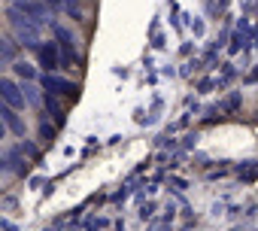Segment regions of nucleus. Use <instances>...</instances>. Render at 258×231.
<instances>
[{
  "instance_id": "nucleus-1",
  "label": "nucleus",
  "mask_w": 258,
  "mask_h": 231,
  "mask_svg": "<svg viewBox=\"0 0 258 231\" xmlns=\"http://www.w3.org/2000/svg\"><path fill=\"white\" fill-rule=\"evenodd\" d=\"M7 19H10V28H13V34H16L19 46H25V49H40V46H43V31H40L31 19H25L16 7H10Z\"/></svg>"
},
{
  "instance_id": "nucleus-2",
  "label": "nucleus",
  "mask_w": 258,
  "mask_h": 231,
  "mask_svg": "<svg viewBox=\"0 0 258 231\" xmlns=\"http://www.w3.org/2000/svg\"><path fill=\"white\" fill-rule=\"evenodd\" d=\"M25 19H31L37 28H46V25H52V19H55V10L46 4V0H19V4H13Z\"/></svg>"
},
{
  "instance_id": "nucleus-3",
  "label": "nucleus",
  "mask_w": 258,
  "mask_h": 231,
  "mask_svg": "<svg viewBox=\"0 0 258 231\" xmlns=\"http://www.w3.org/2000/svg\"><path fill=\"white\" fill-rule=\"evenodd\" d=\"M0 97H4L13 109H25V94H22V82L10 79V76H0Z\"/></svg>"
},
{
  "instance_id": "nucleus-4",
  "label": "nucleus",
  "mask_w": 258,
  "mask_h": 231,
  "mask_svg": "<svg viewBox=\"0 0 258 231\" xmlns=\"http://www.w3.org/2000/svg\"><path fill=\"white\" fill-rule=\"evenodd\" d=\"M43 88H46V94H55V97H76V91H79L70 79H61L58 73H46Z\"/></svg>"
},
{
  "instance_id": "nucleus-5",
  "label": "nucleus",
  "mask_w": 258,
  "mask_h": 231,
  "mask_svg": "<svg viewBox=\"0 0 258 231\" xmlns=\"http://www.w3.org/2000/svg\"><path fill=\"white\" fill-rule=\"evenodd\" d=\"M0 119L7 122L10 134H16V137H25V122H22V116H19V109H13L10 103H4V106H0Z\"/></svg>"
},
{
  "instance_id": "nucleus-6",
  "label": "nucleus",
  "mask_w": 258,
  "mask_h": 231,
  "mask_svg": "<svg viewBox=\"0 0 258 231\" xmlns=\"http://www.w3.org/2000/svg\"><path fill=\"white\" fill-rule=\"evenodd\" d=\"M55 40H58V46H61V52H64V61L76 58V40H73V34H70L67 28H55Z\"/></svg>"
},
{
  "instance_id": "nucleus-7",
  "label": "nucleus",
  "mask_w": 258,
  "mask_h": 231,
  "mask_svg": "<svg viewBox=\"0 0 258 231\" xmlns=\"http://www.w3.org/2000/svg\"><path fill=\"white\" fill-rule=\"evenodd\" d=\"M37 52H40V61H43L46 73H55L58 70V43H43Z\"/></svg>"
},
{
  "instance_id": "nucleus-8",
  "label": "nucleus",
  "mask_w": 258,
  "mask_h": 231,
  "mask_svg": "<svg viewBox=\"0 0 258 231\" xmlns=\"http://www.w3.org/2000/svg\"><path fill=\"white\" fill-rule=\"evenodd\" d=\"M13 73H16L19 79H25V82H34V79H37L34 64H31V61H22V58H16V61H13Z\"/></svg>"
},
{
  "instance_id": "nucleus-9",
  "label": "nucleus",
  "mask_w": 258,
  "mask_h": 231,
  "mask_svg": "<svg viewBox=\"0 0 258 231\" xmlns=\"http://www.w3.org/2000/svg\"><path fill=\"white\" fill-rule=\"evenodd\" d=\"M7 164H13V170H16V174H25V170H28V158H25V149H22V146L10 149V155H7Z\"/></svg>"
},
{
  "instance_id": "nucleus-10",
  "label": "nucleus",
  "mask_w": 258,
  "mask_h": 231,
  "mask_svg": "<svg viewBox=\"0 0 258 231\" xmlns=\"http://www.w3.org/2000/svg\"><path fill=\"white\" fill-rule=\"evenodd\" d=\"M16 58H19V43H10L7 37H0V61L13 64Z\"/></svg>"
},
{
  "instance_id": "nucleus-11",
  "label": "nucleus",
  "mask_w": 258,
  "mask_h": 231,
  "mask_svg": "<svg viewBox=\"0 0 258 231\" xmlns=\"http://www.w3.org/2000/svg\"><path fill=\"white\" fill-rule=\"evenodd\" d=\"M22 94H25V103H31V106H40V103H43L40 88H37L34 82H22Z\"/></svg>"
},
{
  "instance_id": "nucleus-12",
  "label": "nucleus",
  "mask_w": 258,
  "mask_h": 231,
  "mask_svg": "<svg viewBox=\"0 0 258 231\" xmlns=\"http://www.w3.org/2000/svg\"><path fill=\"white\" fill-rule=\"evenodd\" d=\"M7 134H10V128H7V122L0 119V140H7Z\"/></svg>"
},
{
  "instance_id": "nucleus-13",
  "label": "nucleus",
  "mask_w": 258,
  "mask_h": 231,
  "mask_svg": "<svg viewBox=\"0 0 258 231\" xmlns=\"http://www.w3.org/2000/svg\"><path fill=\"white\" fill-rule=\"evenodd\" d=\"M46 4H49L52 10H58V7H64V4H67V0H46Z\"/></svg>"
},
{
  "instance_id": "nucleus-14",
  "label": "nucleus",
  "mask_w": 258,
  "mask_h": 231,
  "mask_svg": "<svg viewBox=\"0 0 258 231\" xmlns=\"http://www.w3.org/2000/svg\"><path fill=\"white\" fill-rule=\"evenodd\" d=\"M7 170H10V167H7V155L0 152V174H7Z\"/></svg>"
},
{
  "instance_id": "nucleus-15",
  "label": "nucleus",
  "mask_w": 258,
  "mask_h": 231,
  "mask_svg": "<svg viewBox=\"0 0 258 231\" xmlns=\"http://www.w3.org/2000/svg\"><path fill=\"white\" fill-rule=\"evenodd\" d=\"M4 67H7V61H0V70H4Z\"/></svg>"
},
{
  "instance_id": "nucleus-16",
  "label": "nucleus",
  "mask_w": 258,
  "mask_h": 231,
  "mask_svg": "<svg viewBox=\"0 0 258 231\" xmlns=\"http://www.w3.org/2000/svg\"><path fill=\"white\" fill-rule=\"evenodd\" d=\"M10 4H19V0H10Z\"/></svg>"
}]
</instances>
